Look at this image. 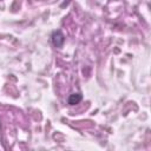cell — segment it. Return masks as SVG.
<instances>
[{"instance_id":"6da1fadb","label":"cell","mask_w":151,"mask_h":151,"mask_svg":"<svg viewBox=\"0 0 151 151\" xmlns=\"http://www.w3.org/2000/svg\"><path fill=\"white\" fill-rule=\"evenodd\" d=\"M52 42L55 47H63L64 42H65V37L60 31H54L52 33Z\"/></svg>"},{"instance_id":"7a4b0ae2","label":"cell","mask_w":151,"mask_h":151,"mask_svg":"<svg viewBox=\"0 0 151 151\" xmlns=\"http://www.w3.org/2000/svg\"><path fill=\"white\" fill-rule=\"evenodd\" d=\"M83 99V96L80 93H72L70 97H68V104L70 105H76V104H79Z\"/></svg>"}]
</instances>
